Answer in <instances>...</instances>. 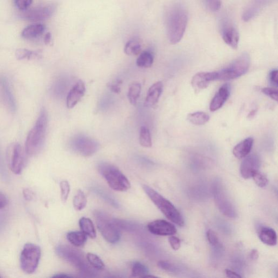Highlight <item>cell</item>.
<instances>
[{
    "instance_id": "6da1fadb",
    "label": "cell",
    "mask_w": 278,
    "mask_h": 278,
    "mask_svg": "<svg viewBox=\"0 0 278 278\" xmlns=\"http://www.w3.org/2000/svg\"><path fill=\"white\" fill-rule=\"evenodd\" d=\"M47 124V113L45 109L43 108L26 138L25 152L28 155H35L43 147L46 135Z\"/></svg>"
},
{
    "instance_id": "7a4b0ae2",
    "label": "cell",
    "mask_w": 278,
    "mask_h": 278,
    "mask_svg": "<svg viewBox=\"0 0 278 278\" xmlns=\"http://www.w3.org/2000/svg\"><path fill=\"white\" fill-rule=\"evenodd\" d=\"M188 17L182 8H174L169 13L167 21V32L169 41L176 44L182 40L187 26Z\"/></svg>"
},
{
    "instance_id": "3957f363",
    "label": "cell",
    "mask_w": 278,
    "mask_h": 278,
    "mask_svg": "<svg viewBox=\"0 0 278 278\" xmlns=\"http://www.w3.org/2000/svg\"><path fill=\"white\" fill-rule=\"evenodd\" d=\"M143 189L148 197L167 218L179 227L184 225V220L173 204L150 187L144 185Z\"/></svg>"
},
{
    "instance_id": "277c9868",
    "label": "cell",
    "mask_w": 278,
    "mask_h": 278,
    "mask_svg": "<svg viewBox=\"0 0 278 278\" xmlns=\"http://www.w3.org/2000/svg\"><path fill=\"white\" fill-rule=\"evenodd\" d=\"M98 171L113 190L124 192L131 188L129 180L116 166L109 163L101 162L99 164Z\"/></svg>"
},
{
    "instance_id": "5b68a950",
    "label": "cell",
    "mask_w": 278,
    "mask_h": 278,
    "mask_svg": "<svg viewBox=\"0 0 278 278\" xmlns=\"http://www.w3.org/2000/svg\"><path fill=\"white\" fill-rule=\"evenodd\" d=\"M251 58L245 53L229 64L226 68L217 72V80L229 81L237 79L246 74L249 70Z\"/></svg>"
},
{
    "instance_id": "8992f818",
    "label": "cell",
    "mask_w": 278,
    "mask_h": 278,
    "mask_svg": "<svg viewBox=\"0 0 278 278\" xmlns=\"http://www.w3.org/2000/svg\"><path fill=\"white\" fill-rule=\"evenodd\" d=\"M97 226L103 237L110 244H116L120 239V232L115 220L97 210L94 212Z\"/></svg>"
},
{
    "instance_id": "52a82bcc",
    "label": "cell",
    "mask_w": 278,
    "mask_h": 278,
    "mask_svg": "<svg viewBox=\"0 0 278 278\" xmlns=\"http://www.w3.org/2000/svg\"><path fill=\"white\" fill-rule=\"evenodd\" d=\"M56 251L59 257L73 265L82 273L89 275L93 274L80 251L66 245H59Z\"/></svg>"
},
{
    "instance_id": "ba28073f",
    "label": "cell",
    "mask_w": 278,
    "mask_h": 278,
    "mask_svg": "<svg viewBox=\"0 0 278 278\" xmlns=\"http://www.w3.org/2000/svg\"><path fill=\"white\" fill-rule=\"evenodd\" d=\"M213 193L215 203L220 212L229 218L237 216V211L220 181L217 180L213 186Z\"/></svg>"
},
{
    "instance_id": "9c48e42d",
    "label": "cell",
    "mask_w": 278,
    "mask_h": 278,
    "mask_svg": "<svg viewBox=\"0 0 278 278\" xmlns=\"http://www.w3.org/2000/svg\"><path fill=\"white\" fill-rule=\"evenodd\" d=\"M41 255V251L38 246L31 243L24 246L20 256L21 268L24 273H34L38 267Z\"/></svg>"
},
{
    "instance_id": "30bf717a",
    "label": "cell",
    "mask_w": 278,
    "mask_h": 278,
    "mask_svg": "<svg viewBox=\"0 0 278 278\" xmlns=\"http://www.w3.org/2000/svg\"><path fill=\"white\" fill-rule=\"evenodd\" d=\"M72 149L83 156H89L95 153L99 149V143L93 139L82 135L77 136L71 142Z\"/></svg>"
},
{
    "instance_id": "8fae6325",
    "label": "cell",
    "mask_w": 278,
    "mask_h": 278,
    "mask_svg": "<svg viewBox=\"0 0 278 278\" xmlns=\"http://www.w3.org/2000/svg\"><path fill=\"white\" fill-rule=\"evenodd\" d=\"M8 162L10 170L16 174L21 173L25 163V156L19 143L11 146L8 153Z\"/></svg>"
},
{
    "instance_id": "7c38bea8",
    "label": "cell",
    "mask_w": 278,
    "mask_h": 278,
    "mask_svg": "<svg viewBox=\"0 0 278 278\" xmlns=\"http://www.w3.org/2000/svg\"><path fill=\"white\" fill-rule=\"evenodd\" d=\"M56 10L55 4H48L44 7L23 11L25 19L32 22L45 21L50 18Z\"/></svg>"
},
{
    "instance_id": "4fadbf2b",
    "label": "cell",
    "mask_w": 278,
    "mask_h": 278,
    "mask_svg": "<svg viewBox=\"0 0 278 278\" xmlns=\"http://www.w3.org/2000/svg\"><path fill=\"white\" fill-rule=\"evenodd\" d=\"M0 97L3 104L9 112L14 113L16 111L15 97L8 80L3 76H0Z\"/></svg>"
},
{
    "instance_id": "5bb4252c",
    "label": "cell",
    "mask_w": 278,
    "mask_h": 278,
    "mask_svg": "<svg viewBox=\"0 0 278 278\" xmlns=\"http://www.w3.org/2000/svg\"><path fill=\"white\" fill-rule=\"evenodd\" d=\"M148 231L158 236H171L177 233V229L172 223L165 220H158L148 223Z\"/></svg>"
},
{
    "instance_id": "9a60e30c",
    "label": "cell",
    "mask_w": 278,
    "mask_h": 278,
    "mask_svg": "<svg viewBox=\"0 0 278 278\" xmlns=\"http://www.w3.org/2000/svg\"><path fill=\"white\" fill-rule=\"evenodd\" d=\"M261 166V160L256 154H252L245 157L241 163L240 172L242 177L245 179H250L253 175L259 171Z\"/></svg>"
},
{
    "instance_id": "2e32d148",
    "label": "cell",
    "mask_w": 278,
    "mask_h": 278,
    "mask_svg": "<svg viewBox=\"0 0 278 278\" xmlns=\"http://www.w3.org/2000/svg\"><path fill=\"white\" fill-rule=\"evenodd\" d=\"M217 80V72H199L193 77L191 84L195 93L198 94L207 88L210 82Z\"/></svg>"
},
{
    "instance_id": "e0dca14e",
    "label": "cell",
    "mask_w": 278,
    "mask_h": 278,
    "mask_svg": "<svg viewBox=\"0 0 278 278\" xmlns=\"http://www.w3.org/2000/svg\"><path fill=\"white\" fill-rule=\"evenodd\" d=\"M86 90L85 84L82 80L78 81L71 88L68 95L66 99L67 107L71 109L75 107L85 95Z\"/></svg>"
},
{
    "instance_id": "ac0fdd59",
    "label": "cell",
    "mask_w": 278,
    "mask_h": 278,
    "mask_svg": "<svg viewBox=\"0 0 278 278\" xmlns=\"http://www.w3.org/2000/svg\"><path fill=\"white\" fill-rule=\"evenodd\" d=\"M230 96V88L228 84H225L219 90L216 94L210 105V110L215 112L220 110Z\"/></svg>"
},
{
    "instance_id": "d6986e66",
    "label": "cell",
    "mask_w": 278,
    "mask_h": 278,
    "mask_svg": "<svg viewBox=\"0 0 278 278\" xmlns=\"http://www.w3.org/2000/svg\"><path fill=\"white\" fill-rule=\"evenodd\" d=\"M163 91V84L161 82H157L151 86L147 92L144 101V106L152 107L158 102Z\"/></svg>"
},
{
    "instance_id": "ffe728a7",
    "label": "cell",
    "mask_w": 278,
    "mask_h": 278,
    "mask_svg": "<svg viewBox=\"0 0 278 278\" xmlns=\"http://www.w3.org/2000/svg\"><path fill=\"white\" fill-rule=\"evenodd\" d=\"M222 38L225 43L233 49H237L238 47L240 35L238 30L234 26L227 25L222 31Z\"/></svg>"
},
{
    "instance_id": "44dd1931",
    "label": "cell",
    "mask_w": 278,
    "mask_h": 278,
    "mask_svg": "<svg viewBox=\"0 0 278 278\" xmlns=\"http://www.w3.org/2000/svg\"><path fill=\"white\" fill-rule=\"evenodd\" d=\"M252 138H248L236 146L233 151V154L238 159L245 158L250 154L253 145Z\"/></svg>"
},
{
    "instance_id": "7402d4cb",
    "label": "cell",
    "mask_w": 278,
    "mask_h": 278,
    "mask_svg": "<svg viewBox=\"0 0 278 278\" xmlns=\"http://www.w3.org/2000/svg\"><path fill=\"white\" fill-rule=\"evenodd\" d=\"M267 3V0H253L243 13V19L248 21L256 16Z\"/></svg>"
},
{
    "instance_id": "603a6c76",
    "label": "cell",
    "mask_w": 278,
    "mask_h": 278,
    "mask_svg": "<svg viewBox=\"0 0 278 278\" xmlns=\"http://www.w3.org/2000/svg\"><path fill=\"white\" fill-rule=\"evenodd\" d=\"M259 239L268 246H274L277 243V235L273 228L263 227L259 231Z\"/></svg>"
},
{
    "instance_id": "cb8c5ba5",
    "label": "cell",
    "mask_w": 278,
    "mask_h": 278,
    "mask_svg": "<svg viewBox=\"0 0 278 278\" xmlns=\"http://www.w3.org/2000/svg\"><path fill=\"white\" fill-rule=\"evenodd\" d=\"M44 30V25L41 24H35V25H30L24 29L21 35L23 38L26 39H32L43 34Z\"/></svg>"
},
{
    "instance_id": "d4e9b609",
    "label": "cell",
    "mask_w": 278,
    "mask_h": 278,
    "mask_svg": "<svg viewBox=\"0 0 278 278\" xmlns=\"http://www.w3.org/2000/svg\"><path fill=\"white\" fill-rule=\"evenodd\" d=\"M66 237L72 245L77 247L83 246L87 240V235L83 232H71Z\"/></svg>"
},
{
    "instance_id": "484cf974",
    "label": "cell",
    "mask_w": 278,
    "mask_h": 278,
    "mask_svg": "<svg viewBox=\"0 0 278 278\" xmlns=\"http://www.w3.org/2000/svg\"><path fill=\"white\" fill-rule=\"evenodd\" d=\"M80 227L87 237L92 239L96 238V232L92 221L87 217H82L79 222Z\"/></svg>"
},
{
    "instance_id": "4316f807",
    "label": "cell",
    "mask_w": 278,
    "mask_h": 278,
    "mask_svg": "<svg viewBox=\"0 0 278 278\" xmlns=\"http://www.w3.org/2000/svg\"><path fill=\"white\" fill-rule=\"evenodd\" d=\"M187 119L193 125L201 126L205 125L209 122L210 117L206 113L197 112L189 114L187 116Z\"/></svg>"
},
{
    "instance_id": "83f0119b",
    "label": "cell",
    "mask_w": 278,
    "mask_h": 278,
    "mask_svg": "<svg viewBox=\"0 0 278 278\" xmlns=\"http://www.w3.org/2000/svg\"><path fill=\"white\" fill-rule=\"evenodd\" d=\"M154 61V57L152 53L143 51L137 60V65L139 67L148 68L151 67Z\"/></svg>"
},
{
    "instance_id": "f1b7e54d",
    "label": "cell",
    "mask_w": 278,
    "mask_h": 278,
    "mask_svg": "<svg viewBox=\"0 0 278 278\" xmlns=\"http://www.w3.org/2000/svg\"><path fill=\"white\" fill-rule=\"evenodd\" d=\"M125 53L128 56H137L141 51L140 42L137 39L130 40L127 43L124 48Z\"/></svg>"
},
{
    "instance_id": "f546056e",
    "label": "cell",
    "mask_w": 278,
    "mask_h": 278,
    "mask_svg": "<svg viewBox=\"0 0 278 278\" xmlns=\"http://www.w3.org/2000/svg\"><path fill=\"white\" fill-rule=\"evenodd\" d=\"M141 86L140 83L135 82L132 83L130 86L128 92V98L133 106L137 105V101L140 95Z\"/></svg>"
},
{
    "instance_id": "4dcf8cb0",
    "label": "cell",
    "mask_w": 278,
    "mask_h": 278,
    "mask_svg": "<svg viewBox=\"0 0 278 278\" xmlns=\"http://www.w3.org/2000/svg\"><path fill=\"white\" fill-rule=\"evenodd\" d=\"M139 142L141 146L145 148H149L152 146V142L151 138L150 133L146 127L142 126L140 134H139Z\"/></svg>"
},
{
    "instance_id": "1f68e13d",
    "label": "cell",
    "mask_w": 278,
    "mask_h": 278,
    "mask_svg": "<svg viewBox=\"0 0 278 278\" xmlns=\"http://www.w3.org/2000/svg\"><path fill=\"white\" fill-rule=\"evenodd\" d=\"M149 275L148 268L140 262H136L132 265V277H147Z\"/></svg>"
},
{
    "instance_id": "d6a6232c",
    "label": "cell",
    "mask_w": 278,
    "mask_h": 278,
    "mask_svg": "<svg viewBox=\"0 0 278 278\" xmlns=\"http://www.w3.org/2000/svg\"><path fill=\"white\" fill-rule=\"evenodd\" d=\"M87 203V197L84 193L81 190H78L73 199V204L76 210L80 211L86 207Z\"/></svg>"
},
{
    "instance_id": "836d02e7",
    "label": "cell",
    "mask_w": 278,
    "mask_h": 278,
    "mask_svg": "<svg viewBox=\"0 0 278 278\" xmlns=\"http://www.w3.org/2000/svg\"><path fill=\"white\" fill-rule=\"evenodd\" d=\"M39 56L40 54L38 52L23 49V48L18 49L15 52V56L19 60H29L39 57Z\"/></svg>"
},
{
    "instance_id": "e575fe53",
    "label": "cell",
    "mask_w": 278,
    "mask_h": 278,
    "mask_svg": "<svg viewBox=\"0 0 278 278\" xmlns=\"http://www.w3.org/2000/svg\"><path fill=\"white\" fill-rule=\"evenodd\" d=\"M87 261L92 267L97 270H103L105 268V265L102 260L93 253H88L87 256Z\"/></svg>"
},
{
    "instance_id": "d590c367",
    "label": "cell",
    "mask_w": 278,
    "mask_h": 278,
    "mask_svg": "<svg viewBox=\"0 0 278 278\" xmlns=\"http://www.w3.org/2000/svg\"><path fill=\"white\" fill-rule=\"evenodd\" d=\"M252 178H253L256 184L260 187H266L268 184V179L265 176V175L259 172V171L254 174Z\"/></svg>"
},
{
    "instance_id": "8d00e7d4",
    "label": "cell",
    "mask_w": 278,
    "mask_h": 278,
    "mask_svg": "<svg viewBox=\"0 0 278 278\" xmlns=\"http://www.w3.org/2000/svg\"><path fill=\"white\" fill-rule=\"evenodd\" d=\"M61 198L63 202L67 200L70 192V185L68 181L63 180L60 183Z\"/></svg>"
},
{
    "instance_id": "74e56055",
    "label": "cell",
    "mask_w": 278,
    "mask_h": 278,
    "mask_svg": "<svg viewBox=\"0 0 278 278\" xmlns=\"http://www.w3.org/2000/svg\"><path fill=\"white\" fill-rule=\"evenodd\" d=\"M207 239L210 244L215 247H219L221 246L220 241L216 233L213 230H209L207 233Z\"/></svg>"
},
{
    "instance_id": "f35d334b",
    "label": "cell",
    "mask_w": 278,
    "mask_h": 278,
    "mask_svg": "<svg viewBox=\"0 0 278 278\" xmlns=\"http://www.w3.org/2000/svg\"><path fill=\"white\" fill-rule=\"evenodd\" d=\"M204 3L207 8L213 12L219 10L221 6L220 0H204Z\"/></svg>"
},
{
    "instance_id": "ab89813d",
    "label": "cell",
    "mask_w": 278,
    "mask_h": 278,
    "mask_svg": "<svg viewBox=\"0 0 278 278\" xmlns=\"http://www.w3.org/2000/svg\"><path fill=\"white\" fill-rule=\"evenodd\" d=\"M262 92L267 95L271 99L278 101V90L274 88H264L262 89Z\"/></svg>"
},
{
    "instance_id": "60d3db41",
    "label": "cell",
    "mask_w": 278,
    "mask_h": 278,
    "mask_svg": "<svg viewBox=\"0 0 278 278\" xmlns=\"http://www.w3.org/2000/svg\"><path fill=\"white\" fill-rule=\"evenodd\" d=\"M32 1L33 0H15V4L18 9L25 11L31 5Z\"/></svg>"
},
{
    "instance_id": "b9f144b4",
    "label": "cell",
    "mask_w": 278,
    "mask_h": 278,
    "mask_svg": "<svg viewBox=\"0 0 278 278\" xmlns=\"http://www.w3.org/2000/svg\"><path fill=\"white\" fill-rule=\"evenodd\" d=\"M123 82L120 80H117L108 84L111 91L114 93L119 94L121 92V86Z\"/></svg>"
},
{
    "instance_id": "7bdbcfd3",
    "label": "cell",
    "mask_w": 278,
    "mask_h": 278,
    "mask_svg": "<svg viewBox=\"0 0 278 278\" xmlns=\"http://www.w3.org/2000/svg\"><path fill=\"white\" fill-rule=\"evenodd\" d=\"M158 267L162 270L174 272L176 270V267L170 263L166 261H160L158 263Z\"/></svg>"
},
{
    "instance_id": "ee69618b",
    "label": "cell",
    "mask_w": 278,
    "mask_h": 278,
    "mask_svg": "<svg viewBox=\"0 0 278 278\" xmlns=\"http://www.w3.org/2000/svg\"><path fill=\"white\" fill-rule=\"evenodd\" d=\"M168 242L173 250L177 251L180 249L181 246V242L180 239L177 237L171 235V237L168 239Z\"/></svg>"
},
{
    "instance_id": "f6af8a7d",
    "label": "cell",
    "mask_w": 278,
    "mask_h": 278,
    "mask_svg": "<svg viewBox=\"0 0 278 278\" xmlns=\"http://www.w3.org/2000/svg\"><path fill=\"white\" fill-rule=\"evenodd\" d=\"M269 81L272 85H273L274 87H278V80L277 70H274L270 72L269 75Z\"/></svg>"
},
{
    "instance_id": "bcb514c9",
    "label": "cell",
    "mask_w": 278,
    "mask_h": 278,
    "mask_svg": "<svg viewBox=\"0 0 278 278\" xmlns=\"http://www.w3.org/2000/svg\"><path fill=\"white\" fill-rule=\"evenodd\" d=\"M8 199L2 192H0V209L6 207L8 204Z\"/></svg>"
},
{
    "instance_id": "7dc6e473",
    "label": "cell",
    "mask_w": 278,
    "mask_h": 278,
    "mask_svg": "<svg viewBox=\"0 0 278 278\" xmlns=\"http://www.w3.org/2000/svg\"><path fill=\"white\" fill-rule=\"evenodd\" d=\"M225 274L227 277L229 278H241V276L232 270L227 269L225 270Z\"/></svg>"
},
{
    "instance_id": "c3c4849f",
    "label": "cell",
    "mask_w": 278,
    "mask_h": 278,
    "mask_svg": "<svg viewBox=\"0 0 278 278\" xmlns=\"http://www.w3.org/2000/svg\"><path fill=\"white\" fill-rule=\"evenodd\" d=\"M250 257L253 261H257L259 257V253L257 250L253 249L250 253Z\"/></svg>"
},
{
    "instance_id": "681fc988",
    "label": "cell",
    "mask_w": 278,
    "mask_h": 278,
    "mask_svg": "<svg viewBox=\"0 0 278 278\" xmlns=\"http://www.w3.org/2000/svg\"><path fill=\"white\" fill-rule=\"evenodd\" d=\"M23 195L27 200H31L33 197L32 192L28 189L23 191Z\"/></svg>"
},
{
    "instance_id": "f907efd6",
    "label": "cell",
    "mask_w": 278,
    "mask_h": 278,
    "mask_svg": "<svg viewBox=\"0 0 278 278\" xmlns=\"http://www.w3.org/2000/svg\"><path fill=\"white\" fill-rule=\"evenodd\" d=\"M52 35L50 33H47L44 37V43L46 45L50 44L51 43Z\"/></svg>"
},
{
    "instance_id": "816d5d0a",
    "label": "cell",
    "mask_w": 278,
    "mask_h": 278,
    "mask_svg": "<svg viewBox=\"0 0 278 278\" xmlns=\"http://www.w3.org/2000/svg\"><path fill=\"white\" fill-rule=\"evenodd\" d=\"M68 277H71V276L66 274H59L53 276V278H68Z\"/></svg>"
},
{
    "instance_id": "f5cc1de1",
    "label": "cell",
    "mask_w": 278,
    "mask_h": 278,
    "mask_svg": "<svg viewBox=\"0 0 278 278\" xmlns=\"http://www.w3.org/2000/svg\"><path fill=\"white\" fill-rule=\"evenodd\" d=\"M0 278H1V276H0Z\"/></svg>"
}]
</instances>
